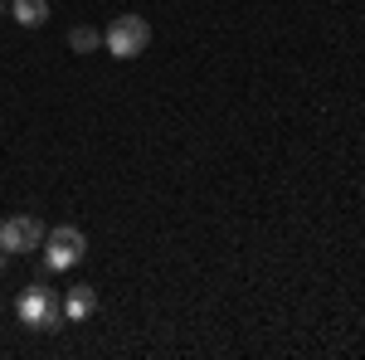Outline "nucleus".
I'll return each mask as SVG.
<instances>
[{
	"label": "nucleus",
	"instance_id": "1",
	"mask_svg": "<svg viewBox=\"0 0 365 360\" xmlns=\"http://www.w3.org/2000/svg\"><path fill=\"white\" fill-rule=\"evenodd\" d=\"M15 312H20V322L34 326V331H58L63 326V297H58L54 287H39V282L20 292Z\"/></svg>",
	"mask_w": 365,
	"mask_h": 360
},
{
	"label": "nucleus",
	"instance_id": "2",
	"mask_svg": "<svg viewBox=\"0 0 365 360\" xmlns=\"http://www.w3.org/2000/svg\"><path fill=\"white\" fill-rule=\"evenodd\" d=\"M103 49L113 58H141L151 49V25L141 15H117L113 25L103 29Z\"/></svg>",
	"mask_w": 365,
	"mask_h": 360
},
{
	"label": "nucleus",
	"instance_id": "3",
	"mask_svg": "<svg viewBox=\"0 0 365 360\" xmlns=\"http://www.w3.org/2000/svg\"><path fill=\"white\" fill-rule=\"evenodd\" d=\"M88 253V234L78 224H58L44 234V263L54 268V273H68V268H78Z\"/></svg>",
	"mask_w": 365,
	"mask_h": 360
},
{
	"label": "nucleus",
	"instance_id": "4",
	"mask_svg": "<svg viewBox=\"0 0 365 360\" xmlns=\"http://www.w3.org/2000/svg\"><path fill=\"white\" fill-rule=\"evenodd\" d=\"M44 224L34 220V215H10V220H0V249L5 253H39L44 249Z\"/></svg>",
	"mask_w": 365,
	"mask_h": 360
},
{
	"label": "nucleus",
	"instance_id": "5",
	"mask_svg": "<svg viewBox=\"0 0 365 360\" xmlns=\"http://www.w3.org/2000/svg\"><path fill=\"white\" fill-rule=\"evenodd\" d=\"M93 312H98V292H93L88 282H78V287L63 292V322H88Z\"/></svg>",
	"mask_w": 365,
	"mask_h": 360
},
{
	"label": "nucleus",
	"instance_id": "6",
	"mask_svg": "<svg viewBox=\"0 0 365 360\" xmlns=\"http://www.w3.org/2000/svg\"><path fill=\"white\" fill-rule=\"evenodd\" d=\"M10 15H15L25 29H39L44 20H49V0H10Z\"/></svg>",
	"mask_w": 365,
	"mask_h": 360
},
{
	"label": "nucleus",
	"instance_id": "7",
	"mask_svg": "<svg viewBox=\"0 0 365 360\" xmlns=\"http://www.w3.org/2000/svg\"><path fill=\"white\" fill-rule=\"evenodd\" d=\"M68 49H73V54H98V49H103V29L73 25V29H68Z\"/></svg>",
	"mask_w": 365,
	"mask_h": 360
},
{
	"label": "nucleus",
	"instance_id": "8",
	"mask_svg": "<svg viewBox=\"0 0 365 360\" xmlns=\"http://www.w3.org/2000/svg\"><path fill=\"white\" fill-rule=\"evenodd\" d=\"M5 263H10V253H5V249H0V273H5Z\"/></svg>",
	"mask_w": 365,
	"mask_h": 360
},
{
	"label": "nucleus",
	"instance_id": "9",
	"mask_svg": "<svg viewBox=\"0 0 365 360\" xmlns=\"http://www.w3.org/2000/svg\"><path fill=\"white\" fill-rule=\"evenodd\" d=\"M0 15H10V5H0Z\"/></svg>",
	"mask_w": 365,
	"mask_h": 360
}]
</instances>
